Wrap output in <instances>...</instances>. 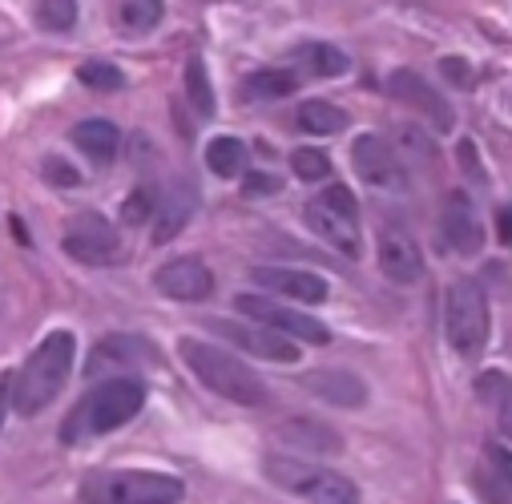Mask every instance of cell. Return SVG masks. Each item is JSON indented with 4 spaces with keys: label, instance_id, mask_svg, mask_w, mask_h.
Here are the masks:
<instances>
[{
    "label": "cell",
    "instance_id": "44",
    "mask_svg": "<svg viewBox=\"0 0 512 504\" xmlns=\"http://www.w3.org/2000/svg\"><path fill=\"white\" fill-rule=\"evenodd\" d=\"M150 504H174V500H150Z\"/></svg>",
    "mask_w": 512,
    "mask_h": 504
},
{
    "label": "cell",
    "instance_id": "8",
    "mask_svg": "<svg viewBox=\"0 0 512 504\" xmlns=\"http://www.w3.org/2000/svg\"><path fill=\"white\" fill-rule=\"evenodd\" d=\"M61 250L81 267H113L121 263V234L101 214H77L61 234Z\"/></svg>",
    "mask_w": 512,
    "mask_h": 504
},
{
    "label": "cell",
    "instance_id": "43",
    "mask_svg": "<svg viewBox=\"0 0 512 504\" xmlns=\"http://www.w3.org/2000/svg\"><path fill=\"white\" fill-rule=\"evenodd\" d=\"M0 420H5V400H0Z\"/></svg>",
    "mask_w": 512,
    "mask_h": 504
},
{
    "label": "cell",
    "instance_id": "35",
    "mask_svg": "<svg viewBox=\"0 0 512 504\" xmlns=\"http://www.w3.org/2000/svg\"><path fill=\"white\" fill-rule=\"evenodd\" d=\"M319 202H323V206H331V210H339V214H347V218H359L355 194H351L347 186H339V182H331V186L319 194Z\"/></svg>",
    "mask_w": 512,
    "mask_h": 504
},
{
    "label": "cell",
    "instance_id": "25",
    "mask_svg": "<svg viewBox=\"0 0 512 504\" xmlns=\"http://www.w3.org/2000/svg\"><path fill=\"white\" fill-rule=\"evenodd\" d=\"M206 166L218 178H238L246 170V146L238 138H214L206 146Z\"/></svg>",
    "mask_w": 512,
    "mask_h": 504
},
{
    "label": "cell",
    "instance_id": "4",
    "mask_svg": "<svg viewBox=\"0 0 512 504\" xmlns=\"http://www.w3.org/2000/svg\"><path fill=\"white\" fill-rule=\"evenodd\" d=\"M85 504H150V500H182V480L166 472H97L81 484Z\"/></svg>",
    "mask_w": 512,
    "mask_h": 504
},
{
    "label": "cell",
    "instance_id": "6",
    "mask_svg": "<svg viewBox=\"0 0 512 504\" xmlns=\"http://www.w3.org/2000/svg\"><path fill=\"white\" fill-rule=\"evenodd\" d=\"M444 327H448V343L460 355H480L484 351V343H488V299L472 279H456L448 287Z\"/></svg>",
    "mask_w": 512,
    "mask_h": 504
},
{
    "label": "cell",
    "instance_id": "18",
    "mask_svg": "<svg viewBox=\"0 0 512 504\" xmlns=\"http://www.w3.org/2000/svg\"><path fill=\"white\" fill-rule=\"evenodd\" d=\"M194 206H198V194L190 182H174L170 190L158 194V214H154V246L162 242H174L186 222L194 218Z\"/></svg>",
    "mask_w": 512,
    "mask_h": 504
},
{
    "label": "cell",
    "instance_id": "29",
    "mask_svg": "<svg viewBox=\"0 0 512 504\" xmlns=\"http://www.w3.org/2000/svg\"><path fill=\"white\" fill-rule=\"evenodd\" d=\"M154 214H158V190L154 186H138V190H130V198L121 202V222L125 226L154 222Z\"/></svg>",
    "mask_w": 512,
    "mask_h": 504
},
{
    "label": "cell",
    "instance_id": "21",
    "mask_svg": "<svg viewBox=\"0 0 512 504\" xmlns=\"http://www.w3.org/2000/svg\"><path fill=\"white\" fill-rule=\"evenodd\" d=\"M73 146L85 154V158H93V162H113V154H117V146H121V134H117V125L113 121H105V117H89V121H81L77 130H73Z\"/></svg>",
    "mask_w": 512,
    "mask_h": 504
},
{
    "label": "cell",
    "instance_id": "28",
    "mask_svg": "<svg viewBox=\"0 0 512 504\" xmlns=\"http://www.w3.org/2000/svg\"><path fill=\"white\" fill-rule=\"evenodd\" d=\"M299 57H303V61H307V69H311V73H319V77H343V73L351 69L347 53H343V49H335V45H307Z\"/></svg>",
    "mask_w": 512,
    "mask_h": 504
},
{
    "label": "cell",
    "instance_id": "31",
    "mask_svg": "<svg viewBox=\"0 0 512 504\" xmlns=\"http://www.w3.org/2000/svg\"><path fill=\"white\" fill-rule=\"evenodd\" d=\"M121 21L134 33L154 29L162 21V0H121Z\"/></svg>",
    "mask_w": 512,
    "mask_h": 504
},
{
    "label": "cell",
    "instance_id": "5",
    "mask_svg": "<svg viewBox=\"0 0 512 504\" xmlns=\"http://www.w3.org/2000/svg\"><path fill=\"white\" fill-rule=\"evenodd\" d=\"M263 468L279 488L303 496L307 504H359L355 480H347V476H339L331 468H315V464L291 460V456H267Z\"/></svg>",
    "mask_w": 512,
    "mask_h": 504
},
{
    "label": "cell",
    "instance_id": "16",
    "mask_svg": "<svg viewBox=\"0 0 512 504\" xmlns=\"http://www.w3.org/2000/svg\"><path fill=\"white\" fill-rule=\"evenodd\" d=\"M440 230H444V238H448V246L456 250V255H480V246H484V226H480L476 202H472L464 190H452V194L444 198Z\"/></svg>",
    "mask_w": 512,
    "mask_h": 504
},
{
    "label": "cell",
    "instance_id": "42",
    "mask_svg": "<svg viewBox=\"0 0 512 504\" xmlns=\"http://www.w3.org/2000/svg\"><path fill=\"white\" fill-rule=\"evenodd\" d=\"M504 416H508V424H512V396H508V404H504Z\"/></svg>",
    "mask_w": 512,
    "mask_h": 504
},
{
    "label": "cell",
    "instance_id": "38",
    "mask_svg": "<svg viewBox=\"0 0 512 504\" xmlns=\"http://www.w3.org/2000/svg\"><path fill=\"white\" fill-rule=\"evenodd\" d=\"M472 480H476V488H480V496H484L488 504H508V488L500 484V476H496V472H484V468H480Z\"/></svg>",
    "mask_w": 512,
    "mask_h": 504
},
{
    "label": "cell",
    "instance_id": "24",
    "mask_svg": "<svg viewBox=\"0 0 512 504\" xmlns=\"http://www.w3.org/2000/svg\"><path fill=\"white\" fill-rule=\"evenodd\" d=\"M392 150L404 166H432L436 162V142L420 130V125H396V134H392Z\"/></svg>",
    "mask_w": 512,
    "mask_h": 504
},
{
    "label": "cell",
    "instance_id": "3",
    "mask_svg": "<svg viewBox=\"0 0 512 504\" xmlns=\"http://www.w3.org/2000/svg\"><path fill=\"white\" fill-rule=\"evenodd\" d=\"M146 408V384L138 375H113L97 392L85 396V404L73 412L69 428H61V440H81V436H105L117 432L121 424H130Z\"/></svg>",
    "mask_w": 512,
    "mask_h": 504
},
{
    "label": "cell",
    "instance_id": "9",
    "mask_svg": "<svg viewBox=\"0 0 512 504\" xmlns=\"http://www.w3.org/2000/svg\"><path fill=\"white\" fill-rule=\"evenodd\" d=\"M351 166L355 174L371 186V190H383V194H404L408 190V166L396 158V150L375 138V134H363L355 138L351 146Z\"/></svg>",
    "mask_w": 512,
    "mask_h": 504
},
{
    "label": "cell",
    "instance_id": "20",
    "mask_svg": "<svg viewBox=\"0 0 512 504\" xmlns=\"http://www.w3.org/2000/svg\"><path fill=\"white\" fill-rule=\"evenodd\" d=\"M275 436H279L287 448L311 452V456H335V452H343V436H339L335 428L319 424V420H287V424H279Z\"/></svg>",
    "mask_w": 512,
    "mask_h": 504
},
{
    "label": "cell",
    "instance_id": "11",
    "mask_svg": "<svg viewBox=\"0 0 512 504\" xmlns=\"http://www.w3.org/2000/svg\"><path fill=\"white\" fill-rule=\"evenodd\" d=\"M210 331H218L222 339H230L234 347L259 355V359H271V363H299V343L271 331V327H259V323H226V319H210Z\"/></svg>",
    "mask_w": 512,
    "mask_h": 504
},
{
    "label": "cell",
    "instance_id": "19",
    "mask_svg": "<svg viewBox=\"0 0 512 504\" xmlns=\"http://www.w3.org/2000/svg\"><path fill=\"white\" fill-rule=\"evenodd\" d=\"M303 384L311 396H319L323 404H335V408H363L367 404V384L355 371H343V367H323V371L307 375Z\"/></svg>",
    "mask_w": 512,
    "mask_h": 504
},
{
    "label": "cell",
    "instance_id": "12",
    "mask_svg": "<svg viewBox=\"0 0 512 504\" xmlns=\"http://www.w3.org/2000/svg\"><path fill=\"white\" fill-rule=\"evenodd\" d=\"M158 355H154V343L142 339V335H105L89 363H85V375L89 380H97V375L105 371H138V367H154Z\"/></svg>",
    "mask_w": 512,
    "mask_h": 504
},
{
    "label": "cell",
    "instance_id": "27",
    "mask_svg": "<svg viewBox=\"0 0 512 504\" xmlns=\"http://www.w3.org/2000/svg\"><path fill=\"white\" fill-rule=\"evenodd\" d=\"M77 81L85 89H93V93H121L125 89V73L113 61H81Z\"/></svg>",
    "mask_w": 512,
    "mask_h": 504
},
{
    "label": "cell",
    "instance_id": "13",
    "mask_svg": "<svg viewBox=\"0 0 512 504\" xmlns=\"http://www.w3.org/2000/svg\"><path fill=\"white\" fill-rule=\"evenodd\" d=\"M250 283L263 287V295H279V299L307 303V307L327 299V283L319 275H311V271H299V267H254Z\"/></svg>",
    "mask_w": 512,
    "mask_h": 504
},
{
    "label": "cell",
    "instance_id": "22",
    "mask_svg": "<svg viewBox=\"0 0 512 504\" xmlns=\"http://www.w3.org/2000/svg\"><path fill=\"white\" fill-rule=\"evenodd\" d=\"M295 121H299L303 134L331 138V134H339L343 125H347V113H343L339 105H331V101H303L299 113H295Z\"/></svg>",
    "mask_w": 512,
    "mask_h": 504
},
{
    "label": "cell",
    "instance_id": "23",
    "mask_svg": "<svg viewBox=\"0 0 512 504\" xmlns=\"http://www.w3.org/2000/svg\"><path fill=\"white\" fill-rule=\"evenodd\" d=\"M299 89V77L291 69H259V73H250L242 81V93L254 101H279V97H291Z\"/></svg>",
    "mask_w": 512,
    "mask_h": 504
},
{
    "label": "cell",
    "instance_id": "2",
    "mask_svg": "<svg viewBox=\"0 0 512 504\" xmlns=\"http://www.w3.org/2000/svg\"><path fill=\"white\" fill-rule=\"evenodd\" d=\"M178 351H182V363L198 375L214 396H222L230 404H242V408H259L267 400L263 380L238 355H230V351H222L214 343H202V339H182Z\"/></svg>",
    "mask_w": 512,
    "mask_h": 504
},
{
    "label": "cell",
    "instance_id": "41",
    "mask_svg": "<svg viewBox=\"0 0 512 504\" xmlns=\"http://www.w3.org/2000/svg\"><path fill=\"white\" fill-rule=\"evenodd\" d=\"M496 234H500V242H512V206H504L496 214Z\"/></svg>",
    "mask_w": 512,
    "mask_h": 504
},
{
    "label": "cell",
    "instance_id": "33",
    "mask_svg": "<svg viewBox=\"0 0 512 504\" xmlns=\"http://www.w3.org/2000/svg\"><path fill=\"white\" fill-rule=\"evenodd\" d=\"M476 392H480V400H484V404L504 408V404H508V396H512V380H508L504 371H484L480 380H476Z\"/></svg>",
    "mask_w": 512,
    "mask_h": 504
},
{
    "label": "cell",
    "instance_id": "36",
    "mask_svg": "<svg viewBox=\"0 0 512 504\" xmlns=\"http://www.w3.org/2000/svg\"><path fill=\"white\" fill-rule=\"evenodd\" d=\"M484 456H488V468L500 476V484L512 492V448H504V444H488Z\"/></svg>",
    "mask_w": 512,
    "mask_h": 504
},
{
    "label": "cell",
    "instance_id": "7",
    "mask_svg": "<svg viewBox=\"0 0 512 504\" xmlns=\"http://www.w3.org/2000/svg\"><path fill=\"white\" fill-rule=\"evenodd\" d=\"M234 311L246 315L250 323L271 327V331L295 339V343H327V339H331V331H327L319 319H311V315H303V311H291V307H283L275 295H263V291L238 295V299H234Z\"/></svg>",
    "mask_w": 512,
    "mask_h": 504
},
{
    "label": "cell",
    "instance_id": "14",
    "mask_svg": "<svg viewBox=\"0 0 512 504\" xmlns=\"http://www.w3.org/2000/svg\"><path fill=\"white\" fill-rule=\"evenodd\" d=\"M379 271L400 287H412L424 275V255L408 230H400V226L379 230Z\"/></svg>",
    "mask_w": 512,
    "mask_h": 504
},
{
    "label": "cell",
    "instance_id": "1",
    "mask_svg": "<svg viewBox=\"0 0 512 504\" xmlns=\"http://www.w3.org/2000/svg\"><path fill=\"white\" fill-rule=\"evenodd\" d=\"M73 355H77V339L73 331H49L33 355L25 359V367L13 380V408L17 416H41L65 388L69 371H73Z\"/></svg>",
    "mask_w": 512,
    "mask_h": 504
},
{
    "label": "cell",
    "instance_id": "26",
    "mask_svg": "<svg viewBox=\"0 0 512 504\" xmlns=\"http://www.w3.org/2000/svg\"><path fill=\"white\" fill-rule=\"evenodd\" d=\"M186 93H190V105L198 117H214V85H210V73H206V61L202 57H190L186 61Z\"/></svg>",
    "mask_w": 512,
    "mask_h": 504
},
{
    "label": "cell",
    "instance_id": "10",
    "mask_svg": "<svg viewBox=\"0 0 512 504\" xmlns=\"http://www.w3.org/2000/svg\"><path fill=\"white\" fill-rule=\"evenodd\" d=\"M388 93H392L396 101L412 105L420 117H428L436 134H448L452 125H456V113H452V105L444 101V93H436L416 69H396V73L388 77Z\"/></svg>",
    "mask_w": 512,
    "mask_h": 504
},
{
    "label": "cell",
    "instance_id": "34",
    "mask_svg": "<svg viewBox=\"0 0 512 504\" xmlns=\"http://www.w3.org/2000/svg\"><path fill=\"white\" fill-rule=\"evenodd\" d=\"M41 174H45V182L49 186H77L81 182V174H77V166H69L65 158H45V166H41Z\"/></svg>",
    "mask_w": 512,
    "mask_h": 504
},
{
    "label": "cell",
    "instance_id": "37",
    "mask_svg": "<svg viewBox=\"0 0 512 504\" xmlns=\"http://www.w3.org/2000/svg\"><path fill=\"white\" fill-rule=\"evenodd\" d=\"M279 190H283V182H279L275 174H263V170L242 178V194H246V198H271V194H279Z\"/></svg>",
    "mask_w": 512,
    "mask_h": 504
},
{
    "label": "cell",
    "instance_id": "40",
    "mask_svg": "<svg viewBox=\"0 0 512 504\" xmlns=\"http://www.w3.org/2000/svg\"><path fill=\"white\" fill-rule=\"evenodd\" d=\"M460 166H464L472 178H484V170H480V162H476V146H472V142H460Z\"/></svg>",
    "mask_w": 512,
    "mask_h": 504
},
{
    "label": "cell",
    "instance_id": "15",
    "mask_svg": "<svg viewBox=\"0 0 512 504\" xmlns=\"http://www.w3.org/2000/svg\"><path fill=\"white\" fill-rule=\"evenodd\" d=\"M154 287L178 303H202L214 291V275L202 259H170L154 271Z\"/></svg>",
    "mask_w": 512,
    "mask_h": 504
},
{
    "label": "cell",
    "instance_id": "17",
    "mask_svg": "<svg viewBox=\"0 0 512 504\" xmlns=\"http://www.w3.org/2000/svg\"><path fill=\"white\" fill-rule=\"evenodd\" d=\"M303 218H307L311 234H319L327 246H335V250H339V255L359 259V250H363V242H359V218H347V214H339V210L323 206L319 198H315V202H307Z\"/></svg>",
    "mask_w": 512,
    "mask_h": 504
},
{
    "label": "cell",
    "instance_id": "39",
    "mask_svg": "<svg viewBox=\"0 0 512 504\" xmlns=\"http://www.w3.org/2000/svg\"><path fill=\"white\" fill-rule=\"evenodd\" d=\"M440 69H444V73H448L456 85H468V81H472V69H468L460 57H444V61H440Z\"/></svg>",
    "mask_w": 512,
    "mask_h": 504
},
{
    "label": "cell",
    "instance_id": "32",
    "mask_svg": "<svg viewBox=\"0 0 512 504\" xmlns=\"http://www.w3.org/2000/svg\"><path fill=\"white\" fill-rule=\"evenodd\" d=\"M291 170L303 178V182H323L331 174V158L323 150H295L291 154Z\"/></svg>",
    "mask_w": 512,
    "mask_h": 504
},
{
    "label": "cell",
    "instance_id": "30",
    "mask_svg": "<svg viewBox=\"0 0 512 504\" xmlns=\"http://www.w3.org/2000/svg\"><path fill=\"white\" fill-rule=\"evenodd\" d=\"M37 21L49 33H69L77 25V0H37Z\"/></svg>",
    "mask_w": 512,
    "mask_h": 504
}]
</instances>
